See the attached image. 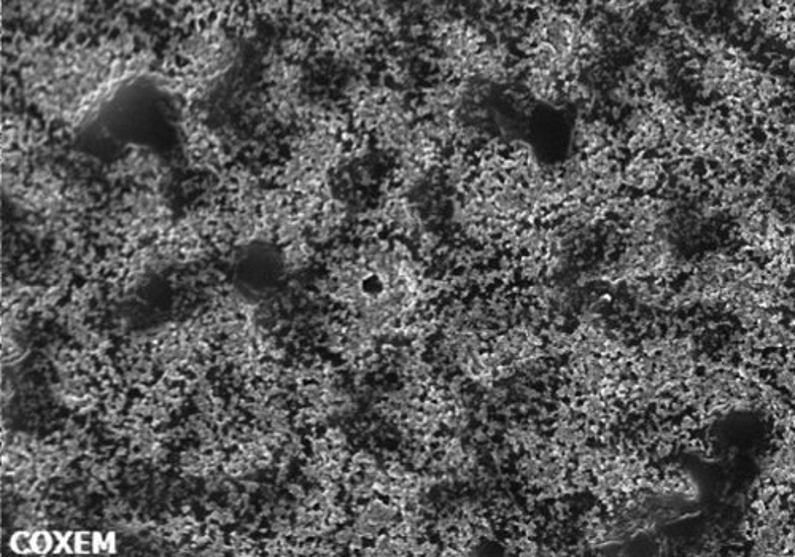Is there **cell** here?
<instances>
[{
	"label": "cell",
	"mask_w": 795,
	"mask_h": 557,
	"mask_svg": "<svg viewBox=\"0 0 795 557\" xmlns=\"http://www.w3.org/2000/svg\"><path fill=\"white\" fill-rule=\"evenodd\" d=\"M517 271H519L520 279H524V281L532 282V284L540 282L544 274H547L546 255H522Z\"/></svg>",
	"instance_id": "e0dca14e"
},
{
	"label": "cell",
	"mask_w": 795,
	"mask_h": 557,
	"mask_svg": "<svg viewBox=\"0 0 795 557\" xmlns=\"http://www.w3.org/2000/svg\"><path fill=\"white\" fill-rule=\"evenodd\" d=\"M436 59L463 61L484 47L487 36L477 24L462 18L433 21L431 28Z\"/></svg>",
	"instance_id": "8992f818"
},
{
	"label": "cell",
	"mask_w": 795,
	"mask_h": 557,
	"mask_svg": "<svg viewBox=\"0 0 795 557\" xmlns=\"http://www.w3.org/2000/svg\"><path fill=\"white\" fill-rule=\"evenodd\" d=\"M325 437L328 438L333 446H347V433L341 427H328L325 430Z\"/></svg>",
	"instance_id": "484cf974"
},
{
	"label": "cell",
	"mask_w": 795,
	"mask_h": 557,
	"mask_svg": "<svg viewBox=\"0 0 795 557\" xmlns=\"http://www.w3.org/2000/svg\"><path fill=\"white\" fill-rule=\"evenodd\" d=\"M786 161H788L789 171L795 172V145L789 150L788 155H786Z\"/></svg>",
	"instance_id": "f546056e"
},
{
	"label": "cell",
	"mask_w": 795,
	"mask_h": 557,
	"mask_svg": "<svg viewBox=\"0 0 795 557\" xmlns=\"http://www.w3.org/2000/svg\"><path fill=\"white\" fill-rule=\"evenodd\" d=\"M177 58L185 78L202 90L233 71L241 58V40L225 24L207 21L180 37Z\"/></svg>",
	"instance_id": "7a4b0ae2"
},
{
	"label": "cell",
	"mask_w": 795,
	"mask_h": 557,
	"mask_svg": "<svg viewBox=\"0 0 795 557\" xmlns=\"http://www.w3.org/2000/svg\"><path fill=\"white\" fill-rule=\"evenodd\" d=\"M784 363L795 371V346L788 349V352L784 355Z\"/></svg>",
	"instance_id": "f1b7e54d"
},
{
	"label": "cell",
	"mask_w": 795,
	"mask_h": 557,
	"mask_svg": "<svg viewBox=\"0 0 795 557\" xmlns=\"http://www.w3.org/2000/svg\"><path fill=\"white\" fill-rule=\"evenodd\" d=\"M290 156L309 168L331 172L346 160L347 144L341 134L322 126L307 125L291 142Z\"/></svg>",
	"instance_id": "277c9868"
},
{
	"label": "cell",
	"mask_w": 795,
	"mask_h": 557,
	"mask_svg": "<svg viewBox=\"0 0 795 557\" xmlns=\"http://www.w3.org/2000/svg\"><path fill=\"white\" fill-rule=\"evenodd\" d=\"M32 546H34V554H37V556H47V554L53 553L55 543H53L51 530H35L34 535H32Z\"/></svg>",
	"instance_id": "7402d4cb"
},
{
	"label": "cell",
	"mask_w": 795,
	"mask_h": 557,
	"mask_svg": "<svg viewBox=\"0 0 795 557\" xmlns=\"http://www.w3.org/2000/svg\"><path fill=\"white\" fill-rule=\"evenodd\" d=\"M148 64L150 56L137 50L136 36L121 29L99 40L32 36L16 51L24 101L43 120L63 126L82 125Z\"/></svg>",
	"instance_id": "6da1fadb"
},
{
	"label": "cell",
	"mask_w": 795,
	"mask_h": 557,
	"mask_svg": "<svg viewBox=\"0 0 795 557\" xmlns=\"http://www.w3.org/2000/svg\"><path fill=\"white\" fill-rule=\"evenodd\" d=\"M477 88L473 80H452L439 78L427 86L417 104L420 118L439 117V115H458L466 102L476 96Z\"/></svg>",
	"instance_id": "52a82bcc"
},
{
	"label": "cell",
	"mask_w": 795,
	"mask_h": 557,
	"mask_svg": "<svg viewBox=\"0 0 795 557\" xmlns=\"http://www.w3.org/2000/svg\"><path fill=\"white\" fill-rule=\"evenodd\" d=\"M557 182L567 199L586 201L594 195L597 179L587 166L586 155L574 153L557 171Z\"/></svg>",
	"instance_id": "7c38bea8"
},
{
	"label": "cell",
	"mask_w": 795,
	"mask_h": 557,
	"mask_svg": "<svg viewBox=\"0 0 795 557\" xmlns=\"http://www.w3.org/2000/svg\"><path fill=\"white\" fill-rule=\"evenodd\" d=\"M75 554H94L93 534L88 530H78Z\"/></svg>",
	"instance_id": "cb8c5ba5"
},
{
	"label": "cell",
	"mask_w": 795,
	"mask_h": 557,
	"mask_svg": "<svg viewBox=\"0 0 795 557\" xmlns=\"http://www.w3.org/2000/svg\"><path fill=\"white\" fill-rule=\"evenodd\" d=\"M285 489H287L288 495L296 500H303L307 494V489H304L303 484L299 483H287Z\"/></svg>",
	"instance_id": "83f0119b"
},
{
	"label": "cell",
	"mask_w": 795,
	"mask_h": 557,
	"mask_svg": "<svg viewBox=\"0 0 795 557\" xmlns=\"http://www.w3.org/2000/svg\"><path fill=\"white\" fill-rule=\"evenodd\" d=\"M772 373L775 386L786 394V397L795 400V371L786 363H781L780 367L773 368Z\"/></svg>",
	"instance_id": "d6986e66"
},
{
	"label": "cell",
	"mask_w": 795,
	"mask_h": 557,
	"mask_svg": "<svg viewBox=\"0 0 795 557\" xmlns=\"http://www.w3.org/2000/svg\"><path fill=\"white\" fill-rule=\"evenodd\" d=\"M614 136L616 134L605 118H581L574 123L571 131V147L576 153L589 155L611 147Z\"/></svg>",
	"instance_id": "4fadbf2b"
},
{
	"label": "cell",
	"mask_w": 795,
	"mask_h": 557,
	"mask_svg": "<svg viewBox=\"0 0 795 557\" xmlns=\"http://www.w3.org/2000/svg\"><path fill=\"white\" fill-rule=\"evenodd\" d=\"M466 80H474L484 85H503L514 74L511 51L505 43L487 40L476 55L466 59Z\"/></svg>",
	"instance_id": "ba28073f"
},
{
	"label": "cell",
	"mask_w": 795,
	"mask_h": 557,
	"mask_svg": "<svg viewBox=\"0 0 795 557\" xmlns=\"http://www.w3.org/2000/svg\"><path fill=\"white\" fill-rule=\"evenodd\" d=\"M77 0H20L18 15L37 31L35 36L47 37L48 32L63 28L74 16Z\"/></svg>",
	"instance_id": "9c48e42d"
},
{
	"label": "cell",
	"mask_w": 795,
	"mask_h": 557,
	"mask_svg": "<svg viewBox=\"0 0 795 557\" xmlns=\"http://www.w3.org/2000/svg\"><path fill=\"white\" fill-rule=\"evenodd\" d=\"M665 166L656 155H632L622 164V177L625 188L640 193L654 195L664 187Z\"/></svg>",
	"instance_id": "30bf717a"
},
{
	"label": "cell",
	"mask_w": 795,
	"mask_h": 557,
	"mask_svg": "<svg viewBox=\"0 0 795 557\" xmlns=\"http://www.w3.org/2000/svg\"><path fill=\"white\" fill-rule=\"evenodd\" d=\"M788 20L795 21V0H772Z\"/></svg>",
	"instance_id": "4316f807"
},
{
	"label": "cell",
	"mask_w": 795,
	"mask_h": 557,
	"mask_svg": "<svg viewBox=\"0 0 795 557\" xmlns=\"http://www.w3.org/2000/svg\"><path fill=\"white\" fill-rule=\"evenodd\" d=\"M355 534L357 532H355L353 526H342L341 529H336L333 534L334 545L339 546V548H349Z\"/></svg>",
	"instance_id": "d4e9b609"
},
{
	"label": "cell",
	"mask_w": 795,
	"mask_h": 557,
	"mask_svg": "<svg viewBox=\"0 0 795 557\" xmlns=\"http://www.w3.org/2000/svg\"><path fill=\"white\" fill-rule=\"evenodd\" d=\"M765 5H767V0H735L733 15L741 23H753V21H757Z\"/></svg>",
	"instance_id": "ac0fdd59"
},
{
	"label": "cell",
	"mask_w": 795,
	"mask_h": 557,
	"mask_svg": "<svg viewBox=\"0 0 795 557\" xmlns=\"http://www.w3.org/2000/svg\"><path fill=\"white\" fill-rule=\"evenodd\" d=\"M781 93H783V88H781V83L776 80L775 77H770V75H759V80H757V94H759V99H761L762 104H772L775 102L776 99L780 98Z\"/></svg>",
	"instance_id": "ffe728a7"
},
{
	"label": "cell",
	"mask_w": 795,
	"mask_h": 557,
	"mask_svg": "<svg viewBox=\"0 0 795 557\" xmlns=\"http://www.w3.org/2000/svg\"><path fill=\"white\" fill-rule=\"evenodd\" d=\"M191 405H193L194 408L198 409V413L202 414L215 413L214 398H212V395L202 394V392H196V394L191 395Z\"/></svg>",
	"instance_id": "603a6c76"
},
{
	"label": "cell",
	"mask_w": 795,
	"mask_h": 557,
	"mask_svg": "<svg viewBox=\"0 0 795 557\" xmlns=\"http://www.w3.org/2000/svg\"><path fill=\"white\" fill-rule=\"evenodd\" d=\"M477 163L473 160V156L465 149H454L447 156L443 164L444 182L447 187L454 188L460 191L470 184L473 179L474 172H476Z\"/></svg>",
	"instance_id": "2e32d148"
},
{
	"label": "cell",
	"mask_w": 795,
	"mask_h": 557,
	"mask_svg": "<svg viewBox=\"0 0 795 557\" xmlns=\"http://www.w3.org/2000/svg\"><path fill=\"white\" fill-rule=\"evenodd\" d=\"M668 141L664 129L660 128L656 118L648 107H632L625 113L621 131L614 136L613 149L632 155H657L667 149Z\"/></svg>",
	"instance_id": "5b68a950"
},
{
	"label": "cell",
	"mask_w": 795,
	"mask_h": 557,
	"mask_svg": "<svg viewBox=\"0 0 795 557\" xmlns=\"http://www.w3.org/2000/svg\"><path fill=\"white\" fill-rule=\"evenodd\" d=\"M522 86L528 98L546 104V106H559L565 102V83L549 72L538 71L532 67H525L522 72Z\"/></svg>",
	"instance_id": "5bb4252c"
},
{
	"label": "cell",
	"mask_w": 795,
	"mask_h": 557,
	"mask_svg": "<svg viewBox=\"0 0 795 557\" xmlns=\"http://www.w3.org/2000/svg\"><path fill=\"white\" fill-rule=\"evenodd\" d=\"M32 535L34 532L28 529H18L15 534L10 537L8 546L18 554H34V546H32Z\"/></svg>",
	"instance_id": "44dd1931"
},
{
	"label": "cell",
	"mask_w": 795,
	"mask_h": 557,
	"mask_svg": "<svg viewBox=\"0 0 795 557\" xmlns=\"http://www.w3.org/2000/svg\"><path fill=\"white\" fill-rule=\"evenodd\" d=\"M110 177L128 187L164 191L171 179V169L155 150L145 145H131L113 164Z\"/></svg>",
	"instance_id": "3957f363"
},
{
	"label": "cell",
	"mask_w": 795,
	"mask_h": 557,
	"mask_svg": "<svg viewBox=\"0 0 795 557\" xmlns=\"http://www.w3.org/2000/svg\"><path fill=\"white\" fill-rule=\"evenodd\" d=\"M751 554L753 556H783L789 554L788 527L756 522L751 527Z\"/></svg>",
	"instance_id": "9a60e30c"
},
{
	"label": "cell",
	"mask_w": 795,
	"mask_h": 557,
	"mask_svg": "<svg viewBox=\"0 0 795 557\" xmlns=\"http://www.w3.org/2000/svg\"><path fill=\"white\" fill-rule=\"evenodd\" d=\"M392 86L371 83L357 101L350 104V120L360 133L374 134L385 113V101Z\"/></svg>",
	"instance_id": "8fae6325"
}]
</instances>
